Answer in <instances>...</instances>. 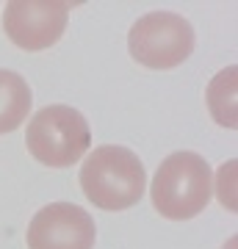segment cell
Masks as SVG:
<instances>
[{
	"instance_id": "cell-4",
	"label": "cell",
	"mask_w": 238,
	"mask_h": 249,
	"mask_svg": "<svg viewBox=\"0 0 238 249\" xmlns=\"http://www.w3.org/2000/svg\"><path fill=\"white\" fill-rule=\"evenodd\" d=\"M128 50L147 70H172L194 53V28L175 11H150L133 22Z\"/></svg>"
},
{
	"instance_id": "cell-3",
	"label": "cell",
	"mask_w": 238,
	"mask_h": 249,
	"mask_svg": "<svg viewBox=\"0 0 238 249\" xmlns=\"http://www.w3.org/2000/svg\"><path fill=\"white\" fill-rule=\"evenodd\" d=\"M25 147L44 166L67 169L92 147V130L80 111L70 106H47L31 116Z\"/></svg>"
},
{
	"instance_id": "cell-1",
	"label": "cell",
	"mask_w": 238,
	"mask_h": 249,
	"mask_svg": "<svg viewBox=\"0 0 238 249\" xmlns=\"http://www.w3.org/2000/svg\"><path fill=\"white\" fill-rule=\"evenodd\" d=\"M80 188L103 211H128L141 202L147 172L139 155L119 144H103L80 166Z\"/></svg>"
},
{
	"instance_id": "cell-5",
	"label": "cell",
	"mask_w": 238,
	"mask_h": 249,
	"mask_svg": "<svg viewBox=\"0 0 238 249\" xmlns=\"http://www.w3.org/2000/svg\"><path fill=\"white\" fill-rule=\"evenodd\" d=\"M97 238L94 219L75 202H50L28 224V249H92Z\"/></svg>"
},
{
	"instance_id": "cell-6",
	"label": "cell",
	"mask_w": 238,
	"mask_h": 249,
	"mask_svg": "<svg viewBox=\"0 0 238 249\" xmlns=\"http://www.w3.org/2000/svg\"><path fill=\"white\" fill-rule=\"evenodd\" d=\"M70 6L67 3H44V0H14L6 6L3 31L22 50H47L67 31Z\"/></svg>"
},
{
	"instance_id": "cell-7",
	"label": "cell",
	"mask_w": 238,
	"mask_h": 249,
	"mask_svg": "<svg viewBox=\"0 0 238 249\" xmlns=\"http://www.w3.org/2000/svg\"><path fill=\"white\" fill-rule=\"evenodd\" d=\"M31 89L22 75L0 70V136L17 130L31 114Z\"/></svg>"
},
{
	"instance_id": "cell-2",
	"label": "cell",
	"mask_w": 238,
	"mask_h": 249,
	"mask_svg": "<svg viewBox=\"0 0 238 249\" xmlns=\"http://www.w3.org/2000/svg\"><path fill=\"white\" fill-rule=\"evenodd\" d=\"M213 194V175L202 155L191 150L172 152L152 178V205L172 222H188L205 211Z\"/></svg>"
}]
</instances>
